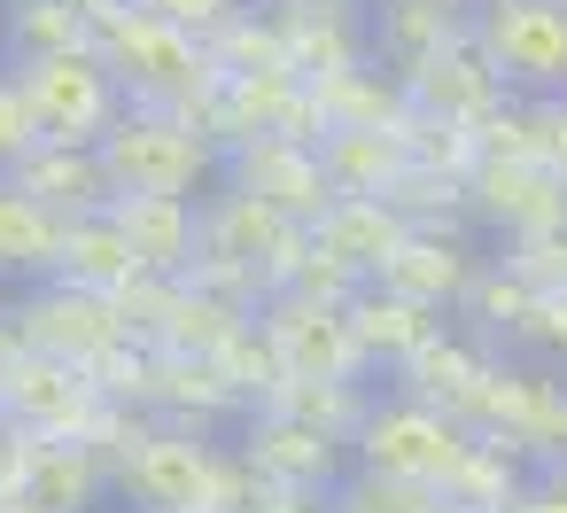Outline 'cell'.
I'll use <instances>...</instances> for the list:
<instances>
[{
	"label": "cell",
	"mask_w": 567,
	"mask_h": 513,
	"mask_svg": "<svg viewBox=\"0 0 567 513\" xmlns=\"http://www.w3.org/2000/svg\"><path fill=\"white\" fill-rule=\"evenodd\" d=\"M117 497L133 513H257L265 497V474L210 443V428H179V420H156L133 459L117 466Z\"/></svg>",
	"instance_id": "6da1fadb"
},
{
	"label": "cell",
	"mask_w": 567,
	"mask_h": 513,
	"mask_svg": "<svg viewBox=\"0 0 567 513\" xmlns=\"http://www.w3.org/2000/svg\"><path fill=\"white\" fill-rule=\"evenodd\" d=\"M94 48H102V63L117 71L125 102H141V110H187V102H203V94L218 86L210 40H195V32H179V24L133 9V0L94 9Z\"/></svg>",
	"instance_id": "7a4b0ae2"
},
{
	"label": "cell",
	"mask_w": 567,
	"mask_h": 513,
	"mask_svg": "<svg viewBox=\"0 0 567 513\" xmlns=\"http://www.w3.org/2000/svg\"><path fill=\"white\" fill-rule=\"evenodd\" d=\"M102 164H110L117 195H187V203H203L226 179V148L218 141H203L179 110H141V102L110 125Z\"/></svg>",
	"instance_id": "3957f363"
},
{
	"label": "cell",
	"mask_w": 567,
	"mask_h": 513,
	"mask_svg": "<svg viewBox=\"0 0 567 513\" xmlns=\"http://www.w3.org/2000/svg\"><path fill=\"white\" fill-rule=\"evenodd\" d=\"M474 443H482V435H474L458 412L420 404V397H404V389H381L350 451H358V466H373V474L451 490V482H458V466L474 459Z\"/></svg>",
	"instance_id": "277c9868"
},
{
	"label": "cell",
	"mask_w": 567,
	"mask_h": 513,
	"mask_svg": "<svg viewBox=\"0 0 567 513\" xmlns=\"http://www.w3.org/2000/svg\"><path fill=\"white\" fill-rule=\"evenodd\" d=\"M9 71H17V86H24V102H32L40 133H48V141H71V148H102L110 125L133 110L125 86H117V71L102 63V48H63V55L9 63Z\"/></svg>",
	"instance_id": "5b68a950"
},
{
	"label": "cell",
	"mask_w": 567,
	"mask_h": 513,
	"mask_svg": "<svg viewBox=\"0 0 567 513\" xmlns=\"http://www.w3.org/2000/svg\"><path fill=\"white\" fill-rule=\"evenodd\" d=\"M474 48L520 102L567 94V0H474Z\"/></svg>",
	"instance_id": "8992f818"
},
{
	"label": "cell",
	"mask_w": 567,
	"mask_h": 513,
	"mask_svg": "<svg viewBox=\"0 0 567 513\" xmlns=\"http://www.w3.org/2000/svg\"><path fill=\"white\" fill-rule=\"evenodd\" d=\"M303 257H311V226L265 211V203L241 195V187H210V195H203V257H195V265H241V273H257L265 288H288V280L303 273Z\"/></svg>",
	"instance_id": "52a82bcc"
},
{
	"label": "cell",
	"mask_w": 567,
	"mask_h": 513,
	"mask_svg": "<svg viewBox=\"0 0 567 513\" xmlns=\"http://www.w3.org/2000/svg\"><path fill=\"white\" fill-rule=\"evenodd\" d=\"M9 311H17V327H24V350H48V358H63V366H86V373H94L110 350L133 342L117 296L79 288V280H32V288H17Z\"/></svg>",
	"instance_id": "ba28073f"
},
{
	"label": "cell",
	"mask_w": 567,
	"mask_h": 513,
	"mask_svg": "<svg viewBox=\"0 0 567 513\" xmlns=\"http://www.w3.org/2000/svg\"><path fill=\"white\" fill-rule=\"evenodd\" d=\"M0 420L24 435H63V443H94V428L110 420V397L86 366H63L48 350H24L0 373Z\"/></svg>",
	"instance_id": "9c48e42d"
},
{
	"label": "cell",
	"mask_w": 567,
	"mask_h": 513,
	"mask_svg": "<svg viewBox=\"0 0 567 513\" xmlns=\"http://www.w3.org/2000/svg\"><path fill=\"white\" fill-rule=\"evenodd\" d=\"M265 482H280V490H342V474L358 466V451L342 443V435H327L319 420H303V412H288V404H257V412H241V443H234Z\"/></svg>",
	"instance_id": "30bf717a"
},
{
	"label": "cell",
	"mask_w": 567,
	"mask_h": 513,
	"mask_svg": "<svg viewBox=\"0 0 567 513\" xmlns=\"http://www.w3.org/2000/svg\"><path fill=\"white\" fill-rule=\"evenodd\" d=\"M265 335L280 342L288 358V381H365V350H358V327L342 304H319V296H296V288H272L265 296Z\"/></svg>",
	"instance_id": "8fae6325"
},
{
	"label": "cell",
	"mask_w": 567,
	"mask_h": 513,
	"mask_svg": "<svg viewBox=\"0 0 567 513\" xmlns=\"http://www.w3.org/2000/svg\"><path fill=\"white\" fill-rule=\"evenodd\" d=\"M218 187H241V195H257L265 211L296 218V226H319V218L342 203L334 179H327V156H319L311 141H249V148L226 156V179H218Z\"/></svg>",
	"instance_id": "7c38bea8"
},
{
	"label": "cell",
	"mask_w": 567,
	"mask_h": 513,
	"mask_svg": "<svg viewBox=\"0 0 567 513\" xmlns=\"http://www.w3.org/2000/svg\"><path fill=\"white\" fill-rule=\"evenodd\" d=\"M466 211H474V226L520 242V234L567 226V179L544 156H482L466 179Z\"/></svg>",
	"instance_id": "4fadbf2b"
},
{
	"label": "cell",
	"mask_w": 567,
	"mask_h": 513,
	"mask_svg": "<svg viewBox=\"0 0 567 513\" xmlns=\"http://www.w3.org/2000/svg\"><path fill=\"white\" fill-rule=\"evenodd\" d=\"M350 327H358V350H365L373 373H404V366H412L435 335H451L458 319L435 311V304H420V296H404V288H389V280H365V288L350 296Z\"/></svg>",
	"instance_id": "5bb4252c"
},
{
	"label": "cell",
	"mask_w": 567,
	"mask_h": 513,
	"mask_svg": "<svg viewBox=\"0 0 567 513\" xmlns=\"http://www.w3.org/2000/svg\"><path fill=\"white\" fill-rule=\"evenodd\" d=\"M482 265H489V257L474 249V234H466V226H412L381 280L458 319V304H466V288H474V273H482Z\"/></svg>",
	"instance_id": "9a60e30c"
},
{
	"label": "cell",
	"mask_w": 567,
	"mask_h": 513,
	"mask_svg": "<svg viewBox=\"0 0 567 513\" xmlns=\"http://www.w3.org/2000/svg\"><path fill=\"white\" fill-rule=\"evenodd\" d=\"M458 40H474V0H373V63L396 79Z\"/></svg>",
	"instance_id": "2e32d148"
},
{
	"label": "cell",
	"mask_w": 567,
	"mask_h": 513,
	"mask_svg": "<svg viewBox=\"0 0 567 513\" xmlns=\"http://www.w3.org/2000/svg\"><path fill=\"white\" fill-rule=\"evenodd\" d=\"M9 490H24L40 513H94L102 490H117V482H110V466H102L94 443L24 435V451H17V482H9Z\"/></svg>",
	"instance_id": "e0dca14e"
},
{
	"label": "cell",
	"mask_w": 567,
	"mask_h": 513,
	"mask_svg": "<svg viewBox=\"0 0 567 513\" xmlns=\"http://www.w3.org/2000/svg\"><path fill=\"white\" fill-rule=\"evenodd\" d=\"M404 234H412V218H404L389 195H342V203L311 226L319 257H334V265H342V273H358V280H381V273H389V257L404 249Z\"/></svg>",
	"instance_id": "ac0fdd59"
},
{
	"label": "cell",
	"mask_w": 567,
	"mask_h": 513,
	"mask_svg": "<svg viewBox=\"0 0 567 513\" xmlns=\"http://www.w3.org/2000/svg\"><path fill=\"white\" fill-rule=\"evenodd\" d=\"M404 94H412V110L420 117H451V125H482L497 102H505V79L489 71V55L474 48V40H458V48H443V55H427L412 79H404Z\"/></svg>",
	"instance_id": "d6986e66"
},
{
	"label": "cell",
	"mask_w": 567,
	"mask_h": 513,
	"mask_svg": "<svg viewBox=\"0 0 567 513\" xmlns=\"http://www.w3.org/2000/svg\"><path fill=\"white\" fill-rule=\"evenodd\" d=\"M497 358H505V350H489V342H474L466 327H451V335H435V342H427L404 373H389V389H404V397L443 404V412H458V420H466ZM466 428H474V420H466Z\"/></svg>",
	"instance_id": "ffe728a7"
},
{
	"label": "cell",
	"mask_w": 567,
	"mask_h": 513,
	"mask_svg": "<svg viewBox=\"0 0 567 513\" xmlns=\"http://www.w3.org/2000/svg\"><path fill=\"white\" fill-rule=\"evenodd\" d=\"M9 179H17L24 195H40L55 218H94V211H110V203H117L102 148H71V141H40Z\"/></svg>",
	"instance_id": "44dd1931"
},
{
	"label": "cell",
	"mask_w": 567,
	"mask_h": 513,
	"mask_svg": "<svg viewBox=\"0 0 567 513\" xmlns=\"http://www.w3.org/2000/svg\"><path fill=\"white\" fill-rule=\"evenodd\" d=\"M110 211L133 234L148 273H172V280L195 273V257H203V203H187V195H117Z\"/></svg>",
	"instance_id": "7402d4cb"
},
{
	"label": "cell",
	"mask_w": 567,
	"mask_h": 513,
	"mask_svg": "<svg viewBox=\"0 0 567 513\" xmlns=\"http://www.w3.org/2000/svg\"><path fill=\"white\" fill-rule=\"evenodd\" d=\"M63 226L40 195H24L17 179H0V273H9V288H32V280H55L63 265Z\"/></svg>",
	"instance_id": "603a6c76"
},
{
	"label": "cell",
	"mask_w": 567,
	"mask_h": 513,
	"mask_svg": "<svg viewBox=\"0 0 567 513\" xmlns=\"http://www.w3.org/2000/svg\"><path fill=\"white\" fill-rule=\"evenodd\" d=\"M319 156H327L334 195H396V187H404V172H412V133H404V125H396V133L342 125V133H327V141H319Z\"/></svg>",
	"instance_id": "cb8c5ba5"
},
{
	"label": "cell",
	"mask_w": 567,
	"mask_h": 513,
	"mask_svg": "<svg viewBox=\"0 0 567 513\" xmlns=\"http://www.w3.org/2000/svg\"><path fill=\"white\" fill-rule=\"evenodd\" d=\"M311 94H319V110H327V133H342V125H365V133H396V125H412V94H404V79L381 71V63H358V71H334V79H311Z\"/></svg>",
	"instance_id": "d4e9b609"
},
{
	"label": "cell",
	"mask_w": 567,
	"mask_h": 513,
	"mask_svg": "<svg viewBox=\"0 0 567 513\" xmlns=\"http://www.w3.org/2000/svg\"><path fill=\"white\" fill-rule=\"evenodd\" d=\"M141 273H148V265H141L133 234L117 226V211H94V218H71V226H63V265H55V280H79V288L117 296V288H133Z\"/></svg>",
	"instance_id": "484cf974"
},
{
	"label": "cell",
	"mask_w": 567,
	"mask_h": 513,
	"mask_svg": "<svg viewBox=\"0 0 567 513\" xmlns=\"http://www.w3.org/2000/svg\"><path fill=\"white\" fill-rule=\"evenodd\" d=\"M63 48H94V17L79 0H0V55L9 63H40Z\"/></svg>",
	"instance_id": "4316f807"
},
{
	"label": "cell",
	"mask_w": 567,
	"mask_h": 513,
	"mask_svg": "<svg viewBox=\"0 0 567 513\" xmlns=\"http://www.w3.org/2000/svg\"><path fill=\"white\" fill-rule=\"evenodd\" d=\"M257 311L249 304H234V296H218V288H203L195 273L179 280V296H172V319H164V335H156V350H187V358H218L241 327H249Z\"/></svg>",
	"instance_id": "83f0119b"
},
{
	"label": "cell",
	"mask_w": 567,
	"mask_h": 513,
	"mask_svg": "<svg viewBox=\"0 0 567 513\" xmlns=\"http://www.w3.org/2000/svg\"><path fill=\"white\" fill-rule=\"evenodd\" d=\"M528 311H536V288L505 265V257H489L482 273H474V288H466V304H458V327L474 335V342H489V350H505V342H520V327H528Z\"/></svg>",
	"instance_id": "f1b7e54d"
},
{
	"label": "cell",
	"mask_w": 567,
	"mask_h": 513,
	"mask_svg": "<svg viewBox=\"0 0 567 513\" xmlns=\"http://www.w3.org/2000/svg\"><path fill=\"white\" fill-rule=\"evenodd\" d=\"M528 474H536V466H528L520 451H505V443L482 435L474 459L458 466V482H451L443 497H451V513H513V497L528 490Z\"/></svg>",
	"instance_id": "f546056e"
},
{
	"label": "cell",
	"mask_w": 567,
	"mask_h": 513,
	"mask_svg": "<svg viewBox=\"0 0 567 513\" xmlns=\"http://www.w3.org/2000/svg\"><path fill=\"white\" fill-rule=\"evenodd\" d=\"M334 513H451V497L427 490V482H396V474L350 466L342 490H334Z\"/></svg>",
	"instance_id": "4dcf8cb0"
},
{
	"label": "cell",
	"mask_w": 567,
	"mask_h": 513,
	"mask_svg": "<svg viewBox=\"0 0 567 513\" xmlns=\"http://www.w3.org/2000/svg\"><path fill=\"white\" fill-rule=\"evenodd\" d=\"M505 265L536 288V296H551V288H567V226H544V234H520V242H505Z\"/></svg>",
	"instance_id": "1f68e13d"
},
{
	"label": "cell",
	"mask_w": 567,
	"mask_h": 513,
	"mask_svg": "<svg viewBox=\"0 0 567 513\" xmlns=\"http://www.w3.org/2000/svg\"><path fill=\"white\" fill-rule=\"evenodd\" d=\"M48 133H40V117H32V102H24V86H17V71H0V179H9L32 148H40Z\"/></svg>",
	"instance_id": "d6a6232c"
},
{
	"label": "cell",
	"mask_w": 567,
	"mask_h": 513,
	"mask_svg": "<svg viewBox=\"0 0 567 513\" xmlns=\"http://www.w3.org/2000/svg\"><path fill=\"white\" fill-rule=\"evenodd\" d=\"M133 9H148V17H164V24L195 32V40H218L226 24H241L257 9V0H133Z\"/></svg>",
	"instance_id": "836d02e7"
},
{
	"label": "cell",
	"mask_w": 567,
	"mask_h": 513,
	"mask_svg": "<svg viewBox=\"0 0 567 513\" xmlns=\"http://www.w3.org/2000/svg\"><path fill=\"white\" fill-rule=\"evenodd\" d=\"M520 350H536L544 366L567 373V288L536 296V311H528V327H520Z\"/></svg>",
	"instance_id": "e575fe53"
},
{
	"label": "cell",
	"mask_w": 567,
	"mask_h": 513,
	"mask_svg": "<svg viewBox=\"0 0 567 513\" xmlns=\"http://www.w3.org/2000/svg\"><path fill=\"white\" fill-rule=\"evenodd\" d=\"M536 156L567 179V94H551V102H536Z\"/></svg>",
	"instance_id": "d590c367"
},
{
	"label": "cell",
	"mask_w": 567,
	"mask_h": 513,
	"mask_svg": "<svg viewBox=\"0 0 567 513\" xmlns=\"http://www.w3.org/2000/svg\"><path fill=\"white\" fill-rule=\"evenodd\" d=\"M513 513H567V466H536L528 490L513 497Z\"/></svg>",
	"instance_id": "8d00e7d4"
},
{
	"label": "cell",
	"mask_w": 567,
	"mask_h": 513,
	"mask_svg": "<svg viewBox=\"0 0 567 513\" xmlns=\"http://www.w3.org/2000/svg\"><path fill=\"white\" fill-rule=\"evenodd\" d=\"M17 451H24V428H9V420H0V490L17 482Z\"/></svg>",
	"instance_id": "74e56055"
},
{
	"label": "cell",
	"mask_w": 567,
	"mask_h": 513,
	"mask_svg": "<svg viewBox=\"0 0 567 513\" xmlns=\"http://www.w3.org/2000/svg\"><path fill=\"white\" fill-rule=\"evenodd\" d=\"M0 513H40V505H32L24 490H0Z\"/></svg>",
	"instance_id": "f35d334b"
},
{
	"label": "cell",
	"mask_w": 567,
	"mask_h": 513,
	"mask_svg": "<svg viewBox=\"0 0 567 513\" xmlns=\"http://www.w3.org/2000/svg\"><path fill=\"white\" fill-rule=\"evenodd\" d=\"M0 280H9V273H0Z\"/></svg>",
	"instance_id": "ab89813d"
}]
</instances>
